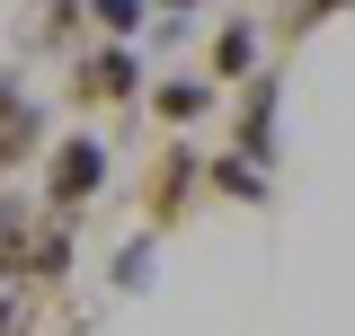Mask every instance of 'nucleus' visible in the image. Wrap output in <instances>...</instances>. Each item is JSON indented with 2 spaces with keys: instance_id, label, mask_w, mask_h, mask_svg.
<instances>
[{
  "instance_id": "4",
  "label": "nucleus",
  "mask_w": 355,
  "mask_h": 336,
  "mask_svg": "<svg viewBox=\"0 0 355 336\" xmlns=\"http://www.w3.org/2000/svg\"><path fill=\"white\" fill-rule=\"evenodd\" d=\"M36 151H44V115H36V97H27V80L0 62V177H18Z\"/></svg>"
},
{
  "instance_id": "10",
  "label": "nucleus",
  "mask_w": 355,
  "mask_h": 336,
  "mask_svg": "<svg viewBox=\"0 0 355 336\" xmlns=\"http://www.w3.org/2000/svg\"><path fill=\"white\" fill-rule=\"evenodd\" d=\"M27 230H36V204H27V195H9V186H0V283H9V274H18V248H27Z\"/></svg>"
},
{
  "instance_id": "2",
  "label": "nucleus",
  "mask_w": 355,
  "mask_h": 336,
  "mask_svg": "<svg viewBox=\"0 0 355 336\" xmlns=\"http://www.w3.org/2000/svg\"><path fill=\"white\" fill-rule=\"evenodd\" d=\"M62 97L80 106V115H125L133 97H142V62H133L125 36L89 44V53H71V80H62Z\"/></svg>"
},
{
  "instance_id": "7",
  "label": "nucleus",
  "mask_w": 355,
  "mask_h": 336,
  "mask_svg": "<svg viewBox=\"0 0 355 336\" xmlns=\"http://www.w3.org/2000/svg\"><path fill=\"white\" fill-rule=\"evenodd\" d=\"M231 142H240L249 160H266V151H275V71H249L240 115H231Z\"/></svg>"
},
{
  "instance_id": "5",
  "label": "nucleus",
  "mask_w": 355,
  "mask_h": 336,
  "mask_svg": "<svg viewBox=\"0 0 355 336\" xmlns=\"http://www.w3.org/2000/svg\"><path fill=\"white\" fill-rule=\"evenodd\" d=\"M258 44H266V27L249 18V9H231V18L214 27V44H205V80H214V88H222V80L240 88L249 71H258Z\"/></svg>"
},
{
  "instance_id": "1",
  "label": "nucleus",
  "mask_w": 355,
  "mask_h": 336,
  "mask_svg": "<svg viewBox=\"0 0 355 336\" xmlns=\"http://www.w3.org/2000/svg\"><path fill=\"white\" fill-rule=\"evenodd\" d=\"M98 186H107V142H98V133H62V142L36 151V204L44 212H71V221H80V212L98 204Z\"/></svg>"
},
{
  "instance_id": "13",
  "label": "nucleus",
  "mask_w": 355,
  "mask_h": 336,
  "mask_svg": "<svg viewBox=\"0 0 355 336\" xmlns=\"http://www.w3.org/2000/svg\"><path fill=\"white\" fill-rule=\"evenodd\" d=\"M160 239V230H151ZM151 239H133L125 256H116V292H142V274H151Z\"/></svg>"
},
{
  "instance_id": "8",
  "label": "nucleus",
  "mask_w": 355,
  "mask_h": 336,
  "mask_svg": "<svg viewBox=\"0 0 355 336\" xmlns=\"http://www.w3.org/2000/svg\"><path fill=\"white\" fill-rule=\"evenodd\" d=\"M89 27V0H36V18H27V36H36V53H71Z\"/></svg>"
},
{
  "instance_id": "6",
  "label": "nucleus",
  "mask_w": 355,
  "mask_h": 336,
  "mask_svg": "<svg viewBox=\"0 0 355 336\" xmlns=\"http://www.w3.org/2000/svg\"><path fill=\"white\" fill-rule=\"evenodd\" d=\"M142 106H151L169 133H187V124H205V115H214V80H205V71H169V80L142 88Z\"/></svg>"
},
{
  "instance_id": "14",
  "label": "nucleus",
  "mask_w": 355,
  "mask_h": 336,
  "mask_svg": "<svg viewBox=\"0 0 355 336\" xmlns=\"http://www.w3.org/2000/svg\"><path fill=\"white\" fill-rule=\"evenodd\" d=\"M151 9H160V18H187V9H196V0H151Z\"/></svg>"
},
{
  "instance_id": "3",
  "label": "nucleus",
  "mask_w": 355,
  "mask_h": 336,
  "mask_svg": "<svg viewBox=\"0 0 355 336\" xmlns=\"http://www.w3.org/2000/svg\"><path fill=\"white\" fill-rule=\"evenodd\" d=\"M196 186H205V168H196V142H160L151 151V168H142V221L151 230H178L187 221V204H196Z\"/></svg>"
},
{
  "instance_id": "11",
  "label": "nucleus",
  "mask_w": 355,
  "mask_h": 336,
  "mask_svg": "<svg viewBox=\"0 0 355 336\" xmlns=\"http://www.w3.org/2000/svg\"><path fill=\"white\" fill-rule=\"evenodd\" d=\"M142 18H151V0H89V27H98V36H142Z\"/></svg>"
},
{
  "instance_id": "12",
  "label": "nucleus",
  "mask_w": 355,
  "mask_h": 336,
  "mask_svg": "<svg viewBox=\"0 0 355 336\" xmlns=\"http://www.w3.org/2000/svg\"><path fill=\"white\" fill-rule=\"evenodd\" d=\"M347 9H355V0H293V9L275 18V36H284V44H302L311 27H329V18H347Z\"/></svg>"
},
{
  "instance_id": "9",
  "label": "nucleus",
  "mask_w": 355,
  "mask_h": 336,
  "mask_svg": "<svg viewBox=\"0 0 355 336\" xmlns=\"http://www.w3.org/2000/svg\"><path fill=\"white\" fill-rule=\"evenodd\" d=\"M214 195H231V204H266V160H249V151L214 160Z\"/></svg>"
}]
</instances>
